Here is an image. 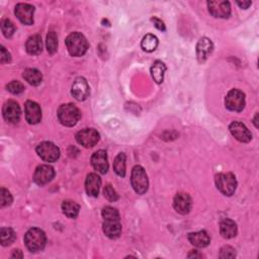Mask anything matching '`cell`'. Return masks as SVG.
<instances>
[{"mask_svg": "<svg viewBox=\"0 0 259 259\" xmlns=\"http://www.w3.org/2000/svg\"><path fill=\"white\" fill-rule=\"evenodd\" d=\"M151 21H153V23H154V26H155L159 31H161V32H165V30H166L165 25H164V22H163L161 19H159V18H157V17H152V18H151Z\"/></svg>", "mask_w": 259, "mask_h": 259, "instance_id": "8d00e7d4", "label": "cell"}, {"mask_svg": "<svg viewBox=\"0 0 259 259\" xmlns=\"http://www.w3.org/2000/svg\"><path fill=\"white\" fill-rule=\"evenodd\" d=\"M3 116L6 122L16 124L19 122L20 119V108L16 101L8 100L3 105Z\"/></svg>", "mask_w": 259, "mask_h": 259, "instance_id": "5bb4252c", "label": "cell"}, {"mask_svg": "<svg viewBox=\"0 0 259 259\" xmlns=\"http://www.w3.org/2000/svg\"><path fill=\"white\" fill-rule=\"evenodd\" d=\"M11 258H22V253L20 250H15L13 255H11Z\"/></svg>", "mask_w": 259, "mask_h": 259, "instance_id": "ab89813d", "label": "cell"}, {"mask_svg": "<svg viewBox=\"0 0 259 259\" xmlns=\"http://www.w3.org/2000/svg\"><path fill=\"white\" fill-rule=\"evenodd\" d=\"M26 49L30 55H39L42 52L43 44L42 38L39 34H34V36L29 38L26 44Z\"/></svg>", "mask_w": 259, "mask_h": 259, "instance_id": "603a6c76", "label": "cell"}, {"mask_svg": "<svg viewBox=\"0 0 259 259\" xmlns=\"http://www.w3.org/2000/svg\"><path fill=\"white\" fill-rule=\"evenodd\" d=\"M101 186V179L97 173H90L87 175L85 181V190L88 195L97 197L99 194Z\"/></svg>", "mask_w": 259, "mask_h": 259, "instance_id": "ffe728a7", "label": "cell"}, {"mask_svg": "<svg viewBox=\"0 0 259 259\" xmlns=\"http://www.w3.org/2000/svg\"><path fill=\"white\" fill-rule=\"evenodd\" d=\"M141 47H142V49L144 51L151 53L157 49L158 39L154 36V34H146L142 40V43H141Z\"/></svg>", "mask_w": 259, "mask_h": 259, "instance_id": "4316f807", "label": "cell"}, {"mask_svg": "<svg viewBox=\"0 0 259 259\" xmlns=\"http://www.w3.org/2000/svg\"><path fill=\"white\" fill-rule=\"evenodd\" d=\"M226 108L232 112H241L245 108V94L239 89H232L225 99Z\"/></svg>", "mask_w": 259, "mask_h": 259, "instance_id": "52a82bcc", "label": "cell"}, {"mask_svg": "<svg viewBox=\"0 0 259 259\" xmlns=\"http://www.w3.org/2000/svg\"><path fill=\"white\" fill-rule=\"evenodd\" d=\"M6 88H7V90L9 92H11L13 94H20V93H22L23 91H25V86H23V84L21 83V82L16 81V80L9 82V83L7 84V86H6Z\"/></svg>", "mask_w": 259, "mask_h": 259, "instance_id": "d6a6232c", "label": "cell"}, {"mask_svg": "<svg viewBox=\"0 0 259 259\" xmlns=\"http://www.w3.org/2000/svg\"><path fill=\"white\" fill-rule=\"evenodd\" d=\"M11 203H13V196H11L7 190L2 187L1 191H0V206H1V208H5L10 206Z\"/></svg>", "mask_w": 259, "mask_h": 259, "instance_id": "1f68e13d", "label": "cell"}, {"mask_svg": "<svg viewBox=\"0 0 259 259\" xmlns=\"http://www.w3.org/2000/svg\"><path fill=\"white\" fill-rule=\"evenodd\" d=\"M1 31L5 38H11L16 32V27L9 19L4 18L1 20Z\"/></svg>", "mask_w": 259, "mask_h": 259, "instance_id": "4dcf8cb0", "label": "cell"}, {"mask_svg": "<svg viewBox=\"0 0 259 259\" xmlns=\"http://www.w3.org/2000/svg\"><path fill=\"white\" fill-rule=\"evenodd\" d=\"M80 117V111L72 103L63 104L58 110V119L65 127H74Z\"/></svg>", "mask_w": 259, "mask_h": 259, "instance_id": "3957f363", "label": "cell"}, {"mask_svg": "<svg viewBox=\"0 0 259 259\" xmlns=\"http://www.w3.org/2000/svg\"><path fill=\"white\" fill-rule=\"evenodd\" d=\"M210 14L219 18H227L231 15V5L228 1H209Z\"/></svg>", "mask_w": 259, "mask_h": 259, "instance_id": "30bf717a", "label": "cell"}, {"mask_svg": "<svg viewBox=\"0 0 259 259\" xmlns=\"http://www.w3.org/2000/svg\"><path fill=\"white\" fill-rule=\"evenodd\" d=\"M257 117H258V113H256L255 119H254V124H255V127H256V128L258 127V125H257Z\"/></svg>", "mask_w": 259, "mask_h": 259, "instance_id": "60d3db41", "label": "cell"}, {"mask_svg": "<svg viewBox=\"0 0 259 259\" xmlns=\"http://www.w3.org/2000/svg\"><path fill=\"white\" fill-rule=\"evenodd\" d=\"M16 239V232L11 228H1L0 230V241L3 246L13 244Z\"/></svg>", "mask_w": 259, "mask_h": 259, "instance_id": "83f0119b", "label": "cell"}, {"mask_svg": "<svg viewBox=\"0 0 259 259\" xmlns=\"http://www.w3.org/2000/svg\"><path fill=\"white\" fill-rule=\"evenodd\" d=\"M71 93L73 97L79 101H83L89 97V85L83 77H78L75 79L72 85Z\"/></svg>", "mask_w": 259, "mask_h": 259, "instance_id": "4fadbf2b", "label": "cell"}, {"mask_svg": "<svg viewBox=\"0 0 259 259\" xmlns=\"http://www.w3.org/2000/svg\"><path fill=\"white\" fill-rule=\"evenodd\" d=\"M188 257L190 258H201V257H203V255L197 253V251H193L192 253L188 254Z\"/></svg>", "mask_w": 259, "mask_h": 259, "instance_id": "f35d334b", "label": "cell"}, {"mask_svg": "<svg viewBox=\"0 0 259 259\" xmlns=\"http://www.w3.org/2000/svg\"><path fill=\"white\" fill-rule=\"evenodd\" d=\"M62 210L68 218L75 219L79 214L80 206L72 201H65L62 204Z\"/></svg>", "mask_w": 259, "mask_h": 259, "instance_id": "484cf974", "label": "cell"}, {"mask_svg": "<svg viewBox=\"0 0 259 259\" xmlns=\"http://www.w3.org/2000/svg\"><path fill=\"white\" fill-rule=\"evenodd\" d=\"M66 46L69 54L73 57L83 56L88 49V42L80 32L70 33L66 39Z\"/></svg>", "mask_w": 259, "mask_h": 259, "instance_id": "7a4b0ae2", "label": "cell"}, {"mask_svg": "<svg viewBox=\"0 0 259 259\" xmlns=\"http://www.w3.org/2000/svg\"><path fill=\"white\" fill-rule=\"evenodd\" d=\"M22 76L32 86L40 85L42 83V80H43L42 73L39 71V70L34 69V68H29V69L25 70V72H23Z\"/></svg>", "mask_w": 259, "mask_h": 259, "instance_id": "d4e9b609", "label": "cell"}, {"mask_svg": "<svg viewBox=\"0 0 259 259\" xmlns=\"http://www.w3.org/2000/svg\"><path fill=\"white\" fill-rule=\"evenodd\" d=\"M113 170L119 176L125 178V175H126V154L125 153H120V154L115 157L114 162H113Z\"/></svg>", "mask_w": 259, "mask_h": 259, "instance_id": "f1b7e54d", "label": "cell"}, {"mask_svg": "<svg viewBox=\"0 0 259 259\" xmlns=\"http://www.w3.org/2000/svg\"><path fill=\"white\" fill-rule=\"evenodd\" d=\"M58 49V37L55 32H50L47 36V50L53 55L57 52Z\"/></svg>", "mask_w": 259, "mask_h": 259, "instance_id": "f546056e", "label": "cell"}, {"mask_svg": "<svg viewBox=\"0 0 259 259\" xmlns=\"http://www.w3.org/2000/svg\"><path fill=\"white\" fill-rule=\"evenodd\" d=\"M229 130L233 137L241 143H249L252 139V135L249 130L240 122H233L230 125Z\"/></svg>", "mask_w": 259, "mask_h": 259, "instance_id": "8fae6325", "label": "cell"}, {"mask_svg": "<svg viewBox=\"0 0 259 259\" xmlns=\"http://www.w3.org/2000/svg\"><path fill=\"white\" fill-rule=\"evenodd\" d=\"M252 2L250 1H237V4L241 7V8H244V9H247L250 5H251Z\"/></svg>", "mask_w": 259, "mask_h": 259, "instance_id": "74e56055", "label": "cell"}, {"mask_svg": "<svg viewBox=\"0 0 259 259\" xmlns=\"http://www.w3.org/2000/svg\"><path fill=\"white\" fill-rule=\"evenodd\" d=\"M214 46L211 41L208 38H202L198 41L196 46V57L199 63H204L208 57L211 54Z\"/></svg>", "mask_w": 259, "mask_h": 259, "instance_id": "d6986e66", "label": "cell"}, {"mask_svg": "<svg viewBox=\"0 0 259 259\" xmlns=\"http://www.w3.org/2000/svg\"><path fill=\"white\" fill-rule=\"evenodd\" d=\"M166 72V66L161 61H156L153 63L151 67V75L156 83L160 84L164 80V74Z\"/></svg>", "mask_w": 259, "mask_h": 259, "instance_id": "cb8c5ba5", "label": "cell"}, {"mask_svg": "<svg viewBox=\"0 0 259 259\" xmlns=\"http://www.w3.org/2000/svg\"><path fill=\"white\" fill-rule=\"evenodd\" d=\"M131 182H132V186L134 188V191L138 194H144L147 193L149 181H148L146 171L142 166L137 165L133 168Z\"/></svg>", "mask_w": 259, "mask_h": 259, "instance_id": "8992f818", "label": "cell"}, {"mask_svg": "<svg viewBox=\"0 0 259 259\" xmlns=\"http://www.w3.org/2000/svg\"><path fill=\"white\" fill-rule=\"evenodd\" d=\"M103 195L110 202H115V201H117V199H119V194H116V192L113 190V187L111 184H108L107 186L104 187Z\"/></svg>", "mask_w": 259, "mask_h": 259, "instance_id": "836d02e7", "label": "cell"}, {"mask_svg": "<svg viewBox=\"0 0 259 259\" xmlns=\"http://www.w3.org/2000/svg\"><path fill=\"white\" fill-rule=\"evenodd\" d=\"M215 181L217 188L224 195L231 196L234 194L235 191H236L237 180L235 175L231 172L217 174Z\"/></svg>", "mask_w": 259, "mask_h": 259, "instance_id": "5b68a950", "label": "cell"}, {"mask_svg": "<svg viewBox=\"0 0 259 259\" xmlns=\"http://www.w3.org/2000/svg\"><path fill=\"white\" fill-rule=\"evenodd\" d=\"M25 113L27 122L31 125H36L42 120V110L40 105L32 100H28L25 104Z\"/></svg>", "mask_w": 259, "mask_h": 259, "instance_id": "e0dca14e", "label": "cell"}, {"mask_svg": "<svg viewBox=\"0 0 259 259\" xmlns=\"http://www.w3.org/2000/svg\"><path fill=\"white\" fill-rule=\"evenodd\" d=\"M25 243L27 248L31 252L42 251L47 243L46 234L41 229L32 228L27 232L25 236Z\"/></svg>", "mask_w": 259, "mask_h": 259, "instance_id": "277c9868", "label": "cell"}, {"mask_svg": "<svg viewBox=\"0 0 259 259\" xmlns=\"http://www.w3.org/2000/svg\"><path fill=\"white\" fill-rule=\"evenodd\" d=\"M55 176V171L53 167L49 165H40L37 167L33 174V181L38 185H45L49 183Z\"/></svg>", "mask_w": 259, "mask_h": 259, "instance_id": "9a60e30c", "label": "cell"}, {"mask_svg": "<svg viewBox=\"0 0 259 259\" xmlns=\"http://www.w3.org/2000/svg\"><path fill=\"white\" fill-rule=\"evenodd\" d=\"M91 165L97 172L105 174L109 170V161L107 152L103 150L97 151L91 157Z\"/></svg>", "mask_w": 259, "mask_h": 259, "instance_id": "ac0fdd59", "label": "cell"}, {"mask_svg": "<svg viewBox=\"0 0 259 259\" xmlns=\"http://www.w3.org/2000/svg\"><path fill=\"white\" fill-rule=\"evenodd\" d=\"M220 232L222 236L225 239L234 238L237 235L236 223L230 219L223 220L220 224Z\"/></svg>", "mask_w": 259, "mask_h": 259, "instance_id": "7402d4cb", "label": "cell"}, {"mask_svg": "<svg viewBox=\"0 0 259 259\" xmlns=\"http://www.w3.org/2000/svg\"><path fill=\"white\" fill-rule=\"evenodd\" d=\"M38 155L46 162H56L60 157V150L52 142H43L37 147Z\"/></svg>", "mask_w": 259, "mask_h": 259, "instance_id": "ba28073f", "label": "cell"}, {"mask_svg": "<svg viewBox=\"0 0 259 259\" xmlns=\"http://www.w3.org/2000/svg\"><path fill=\"white\" fill-rule=\"evenodd\" d=\"M235 256H236V252H235V249L232 248L231 246L223 247L219 254L220 258H234Z\"/></svg>", "mask_w": 259, "mask_h": 259, "instance_id": "e575fe53", "label": "cell"}, {"mask_svg": "<svg viewBox=\"0 0 259 259\" xmlns=\"http://www.w3.org/2000/svg\"><path fill=\"white\" fill-rule=\"evenodd\" d=\"M77 142L85 148L96 146L99 141V134L94 129H84L76 134Z\"/></svg>", "mask_w": 259, "mask_h": 259, "instance_id": "9c48e42d", "label": "cell"}, {"mask_svg": "<svg viewBox=\"0 0 259 259\" xmlns=\"http://www.w3.org/2000/svg\"><path fill=\"white\" fill-rule=\"evenodd\" d=\"M188 240L197 248H205L210 242L209 234L206 231L190 233L188 234Z\"/></svg>", "mask_w": 259, "mask_h": 259, "instance_id": "44dd1931", "label": "cell"}, {"mask_svg": "<svg viewBox=\"0 0 259 259\" xmlns=\"http://www.w3.org/2000/svg\"><path fill=\"white\" fill-rule=\"evenodd\" d=\"M102 218L104 220L102 225L104 234L111 239L119 238L122 233V224L117 210L113 207L103 208Z\"/></svg>", "mask_w": 259, "mask_h": 259, "instance_id": "6da1fadb", "label": "cell"}, {"mask_svg": "<svg viewBox=\"0 0 259 259\" xmlns=\"http://www.w3.org/2000/svg\"><path fill=\"white\" fill-rule=\"evenodd\" d=\"M192 198L185 193H179L175 195L173 201V207L178 213L186 215L192 210Z\"/></svg>", "mask_w": 259, "mask_h": 259, "instance_id": "2e32d148", "label": "cell"}, {"mask_svg": "<svg viewBox=\"0 0 259 259\" xmlns=\"http://www.w3.org/2000/svg\"><path fill=\"white\" fill-rule=\"evenodd\" d=\"M10 61H11V56H10L9 52L2 46L1 47V56H0V62L4 64V63H9Z\"/></svg>", "mask_w": 259, "mask_h": 259, "instance_id": "d590c367", "label": "cell"}, {"mask_svg": "<svg viewBox=\"0 0 259 259\" xmlns=\"http://www.w3.org/2000/svg\"><path fill=\"white\" fill-rule=\"evenodd\" d=\"M16 16L26 26H32L33 23L34 7L28 3H18L16 6Z\"/></svg>", "mask_w": 259, "mask_h": 259, "instance_id": "7c38bea8", "label": "cell"}]
</instances>
